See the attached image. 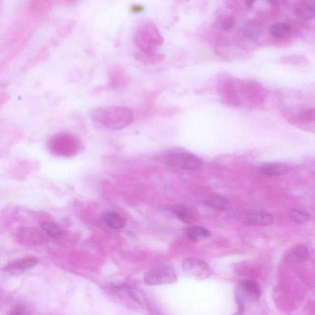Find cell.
<instances>
[{
    "mask_svg": "<svg viewBox=\"0 0 315 315\" xmlns=\"http://www.w3.org/2000/svg\"><path fill=\"white\" fill-rule=\"evenodd\" d=\"M91 118L94 122L108 128L120 130L132 123L133 112L124 106H102L92 110Z\"/></svg>",
    "mask_w": 315,
    "mask_h": 315,
    "instance_id": "1",
    "label": "cell"
},
{
    "mask_svg": "<svg viewBox=\"0 0 315 315\" xmlns=\"http://www.w3.org/2000/svg\"><path fill=\"white\" fill-rule=\"evenodd\" d=\"M135 43L141 51L154 52L162 45L163 38L155 25L147 22L137 30Z\"/></svg>",
    "mask_w": 315,
    "mask_h": 315,
    "instance_id": "2",
    "label": "cell"
},
{
    "mask_svg": "<svg viewBox=\"0 0 315 315\" xmlns=\"http://www.w3.org/2000/svg\"><path fill=\"white\" fill-rule=\"evenodd\" d=\"M260 296V287L256 282L249 279L239 282L235 290L236 302L239 311L242 313L246 304L257 301Z\"/></svg>",
    "mask_w": 315,
    "mask_h": 315,
    "instance_id": "3",
    "label": "cell"
},
{
    "mask_svg": "<svg viewBox=\"0 0 315 315\" xmlns=\"http://www.w3.org/2000/svg\"><path fill=\"white\" fill-rule=\"evenodd\" d=\"M145 283L148 286L172 284L177 280L174 267L169 264H162L153 267L144 275Z\"/></svg>",
    "mask_w": 315,
    "mask_h": 315,
    "instance_id": "4",
    "label": "cell"
},
{
    "mask_svg": "<svg viewBox=\"0 0 315 315\" xmlns=\"http://www.w3.org/2000/svg\"><path fill=\"white\" fill-rule=\"evenodd\" d=\"M166 157L172 165L185 170H195L203 165L200 158L182 150H170L166 154Z\"/></svg>",
    "mask_w": 315,
    "mask_h": 315,
    "instance_id": "5",
    "label": "cell"
},
{
    "mask_svg": "<svg viewBox=\"0 0 315 315\" xmlns=\"http://www.w3.org/2000/svg\"><path fill=\"white\" fill-rule=\"evenodd\" d=\"M78 141L70 134L62 133L52 137L49 141L50 150L55 153H68L78 147Z\"/></svg>",
    "mask_w": 315,
    "mask_h": 315,
    "instance_id": "6",
    "label": "cell"
},
{
    "mask_svg": "<svg viewBox=\"0 0 315 315\" xmlns=\"http://www.w3.org/2000/svg\"><path fill=\"white\" fill-rule=\"evenodd\" d=\"M182 268L187 275L198 279H204L212 275V269L205 261L189 258L183 261Z\"/></svg>",
    "mask_w": 315,
    "mask_h": 315,
    "instance_id": "7",
    "label": "cell"
},
{
    "mask_svg": "<svg viewBox=\"0 0 315 315\" xmlns=\"http://www.w3.org/2000/svg\"><path fill=\"white\" fill-rule=\"evenodd\" d=\"M38 264L35 257H25L9 264L4 268V271L13 276H20L29 270L34 268Z\"/></svg>",
    "mask_w": 315,
    "mask_h": 315,
    "instance_id": "8",
    "label": "cell"
},
{
    "mask_svg": "<svg viewBox=\"0 0 315 315\" xmlns=\"http://www.w3.org/2000/svg\"><path fill=\"white\" fill-rule=\"evenodd\" d=\"M293 11L297 16L305 20L313 19L315 14L314 1H299L294 5Z\"/></svg>",
    "mask_w": 315,
    "mask_h": 315,
    "instance_id": "9",
    "label": "cell"
},
{
    "mask_svg": "<svg viewBox=\"0 0 315 315\" xmlns=\"http://www.w3.org/2000/svg\"><path fill=\"white\" fill-rule=\"evenodd\" d=\"M129 79L126 73L120 69H114L110 73L109 87L111 90L118 91L123 90L128 83Z\"/></svg>",
    "mask_w": 315,
    "mask_h": 315,
    "instance_id": "10",
    "label": "cell"
},
{
    "mask_svg": "<svg viewBox=\"0 0 315 315\" xmlns=\"http://www.w3.org/2000/svg\"><path fill=\"white\" fill-rule=\"evenodd\" d=\"M288 169L287 166L283 163H270L260 166L258 171L264 176L274 177L286 174Z\"/></svg>",
    "mask_w": 315,
    "mask_h": 315,
    "instance_id": "11",
    "label": "cell"
},
{
    "mask_svg": "<svg viewBox=\"0 0 315 315\" xmlns=\"http://www.w3.org/2000/svg\"><path fill=\"white\" fill-rule=\"evenodd\" d=\"M245 220L248 224L257 226H268L273 222V218L271 215L258 212L248 213Z\"/></svg>",
    "mask_w": 315,
    "mask_h": 315,
    "instance_id": "12",
    "label": "cell"
},
{
    "mask_svg": "<svg viewBox=\"0 0 315 315\" xmlns=\"http://www.w3.org/2000/svg\"><path fill=\"white\" fill-rule=\"evenodd\" d=\"M173 215L183 223L187 224H192L195 222V218L188 208L180 204L170 205L166 207Z\"/></svg>",
    "mask_w": 315,
    "mask_h": 315,
    "instance_id": "13",
    "label": "cell"
},
{
    "mask_svg": "<svg viewBox=\"0 0 315 315\" xmlns=\"http://www.w3.org/2000/svg\"><path fill=\"white\" fill-rule=\"evenodd\" d=\"M136 60L140 63L147 65H154L162 63L165 56L160 53L154 52L140 51L137 53Z\"/></svg>",
    "mask_w": 315,
    "mask_h": 315,
    "instance_id": "14",
    "label": "cell"
},
{
    "mask_svg": "<svg viewBox=\"0 0 315 315\" xmlns=\"http://www.w3.org/2000/svg\"><path fill=\"white\" fill-rule=\"evenodd\" d=\"M186 234L190 240L200 242L209 239L212 234L207 228L201 226H192L186 229Z\"/></svg>",
    "mask_w": 315,
    "mask_h": 315,
    "instance_id": "15",
    "label": "cell"
},
{
    "mask_svg": "<svg viewBox=\"0 0 315 315\" xmlns=\"http://www.w3.org/2000/svg\"><path fill=\"white\" fill-rule=\"evenodd\" d=\"M103 222L112 229L119 230L125 225V222L122 217L116 212H109L103 216Z\"/></svg>",
    "mask_w": 315,
    "mask_h": 315,
    "instance_id": "16",
    "label": "cell"
},
{
    "mask_svg": "<svg viewBox=\"0 0 315 315\" xmlns=\"http://www.w3.org/2000/svg\"><path fill=\"white\" fill-rule=\"evenodd\" d=\"M204 203L214 209L225 212L230 209V203L227 198L221 196H212L206 199Z\"/></svg>",
    "mask_w": 315,
    "mask_h": 315,
    "instance_id": "17",
    "label": "cell"
},
{
    "mask_svg": "<svg viewBox=\"0 0 315 315\" xmlns=\"http://www.w3.org/2000/svg\"><path fill=\"white\" fill-rule=\"evenodd\" d=\"M269 31L275 38H285L290 36L291 28L287 23L278 22L270 26Z\"/></svg>",
    "mask_w": 315,
    "mask_h": 315,
    "instance_id": "18",
    "label": "cell"
},
{
    "mask_svg": "<svg viewBox=\"0 0 315 315\" xmlns=\"http://www.w3.org/2000/svg\"><path fill=\"white\" fill-rule=\"evenodd\" d=\"M308 255V249L304 245L297 246L290 252L289 258L294 263H300L307 259Z\"/></svg>",
    "mask_w": 315,
    "mask_h": 315,
    "instance_id": "19",
    "label": "cell"
},
{
    "mask_svg": "<svg viewBox=\"0 0 315 315\" xmlns=\"http://www.w3.org/2000/svg\"><path fill=\"white\" fill-rule=\"evenodd\" d=\"M41 228L47 235L50 237H56L62 233L61 228L55 222L46 221L41 224Z\"/></svg>",
    "mask_w": 315,
    "mask_h": 315,
    "instance_id": "20",
    "label": "cell"
},
{
    "mask_svg": "<svg viewBox=\"0 0 315 315\" xmlns=\"http://www.w3.org/2000/svg\"><path fill=\"white\" fill-rule=\"evenodd\" d=\"M290 217L294 222L298 224H303L307 222L310 219L307 214L298 209H293L290 213Z\"/></svg>",
    "mask_w": 315,
    "mask_h": 315,
    "instance_id": "21",
    "label": "cell"
},
{
    "mask_svg": "<svg viewBox=\"0 0 315 315\" xmlns=\"http://www.w3.org/2000/svg\"><path fill=\"white\" fill-rule=\"evenodd\" d=\"M314 111L313 109H308L301 113L298 116V119L302 122H308L313 120Z\"/></svg>",
    "mask_w": 315,
    "mask_h": 315,
    "instance_id": "22",
    "label": "cell"
},
{
    "mask_svg": "<svg viewBox=\"0 0 315 315\" xmlns=\"http://www.w3.org/2000/svg\"><path fill=\"white\" fill-rule=\"evenodd\" d=\"M235 25V20L232 17L225 18L222 23V28L225 31H229Z\"/></svg>",
    "mask_w": 315,
    "mask_h": 315,
    "instance_id": "23",
    "label": "cell"
},
{
    "mask_svg": "<svg viewBox=\"0 0 315 315\" xmlns=\"http://www.w3.org/2000/svg\"><path fill=\"white\" fill-rule=\"evenodd\" d=\"M7 315H29V312L22 306H17L9 311Z\"/></svg>",
    "mask_w": 315,
    "mask_h": 315,
    "instance_id": "24",
    "label": "cell"
},
{
    "mask_svg": "<svg viewBox=\"0 0 315 315\" xmlns=\"http://www.w3.org/2000/svg\"><path fill=\"white\" fill-rule=\"evenodd\" d=\"M245 3H246V4L248 5V6H249V7H251V6L252 5H253L254 2H253V1H252V2L251 1V2H246Z\"/></svg>",
    "mask_w": 315,
    "mask_h": 315,
    "instance_id": "25",
    "label": "cell"
}]
</instances>
